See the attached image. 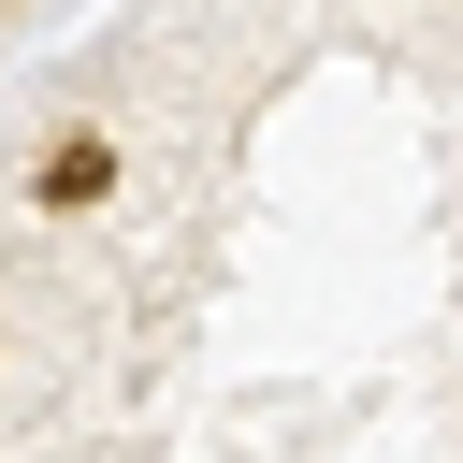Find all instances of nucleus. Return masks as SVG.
<instances>
[{"mask_svg":"<svg viewBox=\"0 0 463 463\" xmlns=\"http://www.w3.org/2000/svg\"><path fill=\"white\" fill-rule=\"evenodd\" d=\"M101 188H116V130L43 145V174H29V203H43V217H72V203H101Z\"/></svg>","mask_w":463,"mask_h":463,"instance_id":"obj_1","label":"nucleus"}]
</instances>
